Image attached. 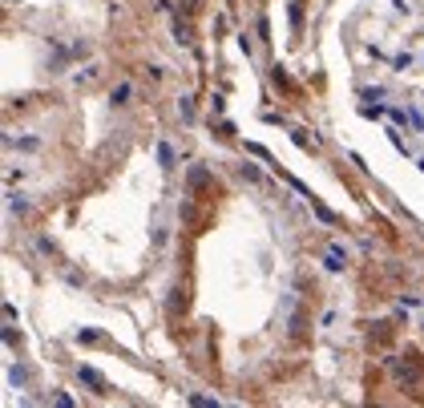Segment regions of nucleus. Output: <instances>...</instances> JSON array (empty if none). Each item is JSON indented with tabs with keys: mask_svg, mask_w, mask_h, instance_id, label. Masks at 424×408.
<instances>
[{
	"mask_svg": "<svg viewBox=\"0 0 424 408\" xmlns=\"http://www.w3.org/2000/svg\"><path fill=\"white\" fill-rule=\"evenodd\" d=\"M158 162H162V166H166V170H174V146H170L166 138H162V142H158Z\"/></svg>",
	"mask_w": 424,
	"mask_h": 408,
	"instance_id": "obj_12",
	"label": "nucleus"
},
{
	"mask_svg": "<svg viewBox=\"0 0 424 408\" xmlns=\"http://www.w3.org/2000/svg\"><path fill=\"white\" fill-rule=\"evenodd\" d=\"M174 41H178V45H190V41H194V37H190L186 16H174Z\"/></svg>",
	"mask_w": 424,
	"mask_h": 408,
	"instance_id": "obj_7",
	"label": "nucleus"
},
{
	"mask_svg": "<svg viewBox=\"0 0 424 408\" xmlns=\"http://www.w3.org/2000/svg\"><path fill=\"white\" fill-rule=\"evenodd\" d=\"M238 174L247 178V182H267V178L259 174V170H255V166H251V162H243V166H238Z\"/></svg>",
	"mask_w": 424,
	"mask_h": 408,
	"instance_id": "obj_16",
	"label": "nucleus"
},
{
	"mask_svg": "<svg viewBox=\"0 0 424 408\" xmlns=\"http://www.w3.org/2000/svg\"><path fill=\"white\" fill-rule=\"evenodd\" d=\"M202 186H210V170L206 166H194L190 170V190H202Z\"/></svg>",
	"mask_w": 424,
	"mask_h": 408,
	"instance_id": "obj_9",
	"label": "nucleus"
},
{
	"mask_svg": "<svg viewBox=\"0 0 424 408\" xmlns=\"http://www.w3.org/2000/svg\"><path fill=\"white\" fill-rule=\"evenodd\" d=\"M178 110H182V117L190 121V117H194V97H182V101H178Z\"/></svg>",
	"mask_w": 424,
	"mask_h": 408,
	"instance_id": "obj_21",
	"label": "nucleus"
},
{
	"mask_svg": "<svg viewBox=\"0 0 424 408\" xmlns=\"http://www.w3.org/2000/svg\"><path fill=\"white\" fill-rule=\"evenodd\" d=\"M101 340V332H93V328H85V332H77V344H97Z\"/></svg>",
	"mask_w": 424,
	"mask_h": 408,
	"instance_id": "obj_18",
	"label": "nucleus"
},
{
	"mask_svg": "<svg viewBox=\"0 0 424 408\" xmlns=\"http://www.w3.org/2000/svg\"><path fill=\"white\" fill-rule=\"evenodd\" d=\"M311 210L319 214V223H327V227H339V214H335V210H327L319 198H311Z\"/></svg>",
	"mask_w": 424,
	"mask_h": 408,
	"instance_id": "obj_6",
	"label": "nucleus"
},
{
	"mask_svg": "<svg viewBox=\"0 0 424 408\" xmlns=\"http://www.w3.org/2000/svg\"><path fill=\"white\" fill-rule=\"evenodd\" d=\"M186 400H190V404H198V408H214V404H218L214 396H202V392H190Z\"/></svg>",
	"mask_w": 424,
	"mask_h": 408,
	"instance_id": "obj_17",
	"label": "nucleus"
},
{
	"mask_svg": "<svg viewBox=\"0 0 424 408\" xmlns=\"http://www.w3.org/2000/svg\"><path fill=\"white\" fill-rule=\"evenodd\" d=\"M97 77H101V65H97V61H89V65H81V69L73 73V85H93Z\"/></svg>",
	"mask_w": 424,
	"mask_h": 408,
	"instance_id": "obj_4",
	"label": "nucleus"
},
{
	"mask_svg": "<svg viewBox=\"0 0 424 408\" xmlns=\"http://www.w3.org/2000/svg\"><path fill=\"white\" fill-rule=\"evenodd\" d=\"M37 251H45V255H53L57 247H53V238H37Z\"/></svg>",
	"mask_w": 424,
	"mask_h": 408,
	"instance_id": "obj_24",
	"label": "nucleus"
},
{
	"mask_svg": "<svg viewBox=\"0 0 424 408\" xmlns=\"http://www.w3.org/2000/svg\"><path fill=\"white\" fill-rule=\"evenodd\" d=\"M8 380H12L16 388H24V384H29V372H24L20 364H12V368H8Z\"/></svg>",
	"mask_w": 424,
	"mask_h": 408,
	"instance_id": "obj_14",
	"label": "nucleus"
},
{
	"mask_svg": "<svg viewBox=\"0 0 424 408\" xmlns=\"http://www.w3.org/2000/svg\"><path fill=\"white\" fill-rule=\"evenodd\" d=\"M291 142H295L299 150H315V146H319V142L311 138V133H307V129H291Z\"/></svg>",
	"mask_w": 424,
	"mask_h": 408,
	"instance_id": "obj_11",
	"label": "nucleus"
},
{
	"mask_svg": "<svg viewBox=\"0 0 424 408\" xmlns=\"http://www.w3.org/2000/svg\"><path fill=\"white\" fill-rule=\"evenodd\" d=\"M77 380H81V384H89L97 396H105V392H109V380L97 372V368H89V364H81V368H77Z\"/></svg>",
	"mask_w": 424,
	"mask_h": 408,
	"instance_id": "obj_1",
	"label": "nucleus"
},
{
	"mask_svg": "<svg viewBox=\"0 0 424 408\" xmlns=\"http://www.w3.org/2000/svg\"><path fill=\"white\" fill-rule=\"evenodd\" d=\"M271 81H275V85H279L283 93L291 89V81H287V73H283V65H271Z\"/></svg>",
	"mask_w": 424,
	"mask_h": 408,
	"instance_id": "obj_13",
	"label": "nucleus"
},
{
	"mask_svg": "<svg viewBox=\"0 0 424 408\" xmlns=\"http://www.w3.org/2000/svg\"><path fill=\"white\" fill-rule=\"evenodd\" d=\"M263 121L267 125H283V114L279 110H263Z\"/></svg>",
	"mask_w": 424,
	"mask_h": 408,
	"instance_id": "obj_22",
	"label": "nucleus"
},
{
	"mask_svg": "<svg viewBox=\"0 0 424 408\" xmlns=\"http://www.w3.org/2000/svg\"><path fill=\"white\" fill-rule=\"evenodd\" d=\"M247 150H251V154H255V158H263L267 166H279V162H275V158H271V150H267V146H255V142H251V146H247Z\"/></svg>",
	"mask_w": 424,
	"mask_h": 408,
	"instance_id": "obj_15",
	"label": "nucleus"
},
{
	"mask_svg": "<svg viewBox=\"0 0 424 408\" xmlns=\"http://www.w3.org/2000/svg\"><path fill=\"white\" fill-rule=\"evenodd\" d=\"M129 101H134V81H117V85L109 89V105L121 110V105H129Z\"/></svg>",
	"mask_w": 424,
	"mask_h": 408,
	"instance_id": "obj_2",
	"label": "nucleus"
},
{
	"mask_svg": "<svg viewBox=\"0 0 424 408\" xmlns=\"http://www.w3.org/2000/svg\"><path fill=\"white\" fill-rule=\"evenodd\" d=\"M388 117H392V121H396V125H408V121H412V114H404V110H396V105H392V110H388Z\"/></svg>",
	"mask_w": 424,
	"mask_h": 408,
	"instance_id": "obj_20",
	"label": "nucleus"
},
{
	"mask_svg": "<svg viewBox=\"0 0 424 408\" xmlns=\"http://www.w3.org/2000/svg\"><path fill=\"white\" fill-rule=\"evenodd\" d=\"M226 4H230V8H234V0H226Z\"/></svg>",
	"mask_w": 424,
	"mask_h": 408,
	"instance_id": "obj_27",
	"label": "nucleus"
},
{
	"mask_svg": "<svg viewBox=\"0 0 424 408\" xmlns=\"http://www.w3.org/2000/svg\"><path fill=\"white\" fill-rule=\"evenodd\" d=\"M259 37H263V41H271V20H267V16H259Z\"/></svg>",
	"mask_w": 424,
	"mask_h": 408,
	"instance_id": "obj_23",
	"label": "nucleus"
},
{
	"mask_svg": "<svg viewBox=\"0 0 424 408\" xmlns=\"http://www.w3.org/2000/svg\"><path fill=\"white\" fill-rule=\"evenodd\" d=\"M372 97H384V85H372V89H364V101H372Z\"/></svg>",
	"mask_w": 424,
	"mask_h": 408,
	"instance_id": "obj_25",
	"label": "nucleus"
},
{
	"mask_svg": "<svg viewBox=\"0 0 424 408\" xmlns=\"http://www.w3.org/2000/svg\"><path fill=\"white\" fill-rule=\"evenodd\" d=\"M8 214L24 219V214H29V198H24V194H8Z\"/></svg>",
	"mask_w": 424,
	"mask_h": 408,
	"instance_id": "obj_8",
	"label": "nucleus"
},
{
	"mask_svg": "<svg viewBox=\"0 0 424 408\" xmlns=\"http://www.w3.org/2000/svg\"><path fill=\"white\" fill-rule=\"evenodd\" d=\"M420 328H424V323H420Z\"/></svg>",
	"mask_w": 424,
	"mask_h": 408,
	"instance_id": "obj_28",
	"label": "nucleus"
},
{
	"mask_svg": "<svg viewBox=\"0 0 424 408\" xmlns=\"http://www.w3.org/2000/svg\"><path fill=\"white\" fill-rule=\"evenodd\" d=\"M388 368H392V376H396L400 384H408V388H416V384H420V372H416L412 364H396V360H388Z\"/></svg>",
	"mask_w": 424,
	"mask_h": 408,
	"instance_id": "obj_3",
	"label": "nucleus"
},
{
	"mask_svg": "<svg viewBox=\"0 0 424 408\" xmlns=\"http://www.w3.org/2000/svg\"><path fill=\"white\" fill-rule=\"evenodd\" d=\"M4 146H16V150H41V138H4Z\"/></svg>",
	"mask_w": 424,
	"mask_h": 408,
	"instance_id": "obj_10",
	"label": "nucleus"
},
{
	"mask_svg": "<svg viewBox=\"0 0 424 408\" xmlns=\"http://www.w3.org/2000/svg\"><path fill=\"white\" fill-rule=\"evenodd\" d=\"M323 267H327L331 275H339V271L348 267V255H343L339 247H327V255H323Z\"/></svg>",
	"mask_w": 424,
	"mask_h": 408,
	"instance_id": "obj_5",
	"label": "nucleus"
},
{
	"mask_svg": "<svg viewBox=\"0 0 424 408\" xmlns=\"http://www.w3.org/2000/svg\"><path fill=\"white\" fill-rule=\"evenodd\" d=\"M392 69H396V73H404V69H412V53H400V57L392 61Z\"/></svg>",
	"mask_w": 424,
	"mask_h": 408,
	"instance_id": "obj_19",
	"label": "nucleus"
},
{
	"mask_svg": "<svg viewBox=\"0 0 424 408\" xmlns=\"http://www.w3.org/2000/svg\"><path fill=\"white\" fill-rule=\"evenodd\" d=\"M146 73H150V81H162V77H166V69H162V65H150Z\"/></svg>",
	"mask_w": 424,
	"mask_h": 408,
	"instance_id": "obj_26",
	"label": "nucleus"
}]
</instances>
